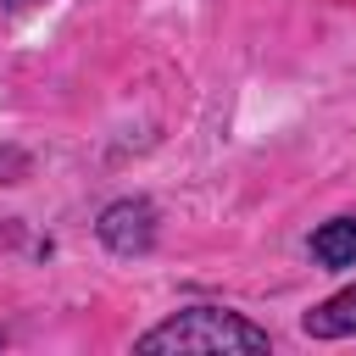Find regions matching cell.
<instances>
[{"label": "cell", "instance_id": "cell-1", "mask_svg": "<svg viewBox=\"0 0 356 356\" xmlns=\"http://www.w3.org/2000/svg\"><path fill=\"white\" fill-rule=\"evenodd\" d=\"M267 328H256L250 317L228 312V306H184L172 317H161L156 328H145L134 339V350L145 356H228V350H267Z\"/></svg>", "mask_w": 356, "mask_h": 356}, {"label": "cell", "instance_id": "cell-2", "mask_svg": "<svg viewBox=\"0 0 356 356\" xmlns=\"http://www.w3.org/2000/svg\"><path fill=\"white\" fill-rule=\"evenodd\" d=\"M95 234H100V245L111 256H145L156 245V206L145 195H122V200H111L100 211Z\"/></svg>", "mask_w": 356, "mask_h": 356}, {"label": "cell", "instance_id": "cell-3", "mask_svg": "<svg viewBox=\"0 0 356 356\" xmlns=\"http://www.w3.org/2000/svg\"><path fill=\"white\" fill-rule=\"evenodd\" d=\"M300 328H306L312 339H350V334H356V284L339 289V295H328V300H317V306L300 317Z\"/></svg>", "mask_w": 356, "mask_h": 356}, {"label": "cell", "instance_id": "cell-4", "mask_svg": "<svg viewBox=\"0 0 356 356\" xmlns=\"http://www.w3.org/2000/svg\"><path fill=\"white\" fill-rule=\"evenodd\" d=\"M312 256L323 267H356V217H334L312 234Z\"/></svg>", "mask_w": 356, "mask_h": 356}, {"label": "cell", "instance_id": "cell-5", "mask_svg": "<svg viewBox=\"0 0 356 356\" xmlns=\"http://www.w3.org/2000/svg\"><path fill=\"white\" fill-rule=\"evenodd\" d=\"M28 150H17V145H0V184H22L28 178Z\"/></svg>", "mask_w": 356, "mask_h": 356}, {"label": "cell", "instance_id": "cell-6", "mask_svg": "<svg viewBox=\"0 0 356 356\" xmlns=\"http://www.w3.org/2000/svg\"><path fill=\"white\" fill-rule=\"evenodd\" d=\"M28 6H33V0H6V11H28Z\"/></svg>", "mask_w": 356, "mask_h": 356}, {"label": "cell", "instance_id": "cell-7", "mask_svg": "<svg viewBox=\"0 0 356 356\" xmlns=\"http://www.w3.org/2000/svg\"><path fill=\"white\" fill-rule=\"evenodd\" d=\"M0 345H6V334H0Z\"/></svg>", "mask_w": 356, "mask_h": 356}]
</instances>
